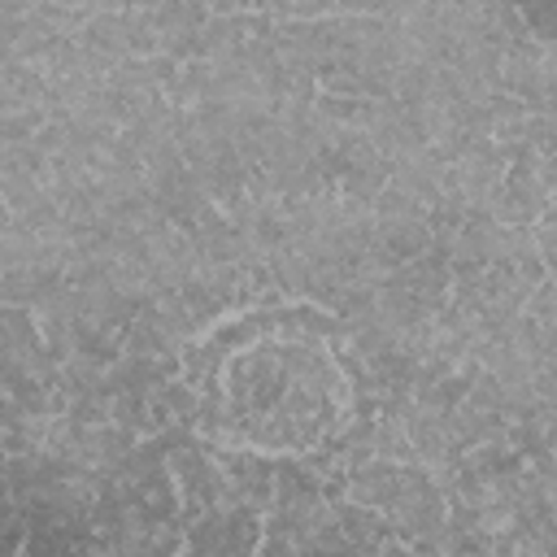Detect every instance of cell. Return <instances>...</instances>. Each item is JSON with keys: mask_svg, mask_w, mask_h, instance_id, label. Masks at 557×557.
<instances>
[]
</instances>
